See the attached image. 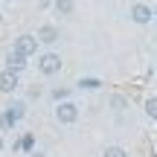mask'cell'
Returning a JSON list of instances; mask_svg holds the SVG:
<instances>
[{
  "instance_id": "cell-16",
  "label": "cell",
  "mask_w": 157,
  "mask_h": 157,
  "mask_svg": "<svg viewBox=\"0 0 157 157\" xmlns=\"http://www.w3.org/2000/svg\"><path fill=\"white\" fill-rule=\"evenodd\" d=\"M26 157H47V154H44V151H38V148H35V151H32V154H26Z\"/></svg>"
},
{
  "instance_id": "cell-15",
  "label": "cell",
  "mask_w": 157,
  "mask_h": 157,
  "mask_svg": "<svg viewBox=\"0 0 157 157\" xmlns=\"http://www.w3.org/2000/svg\"><path fill=\"white\" fill-rule=\"evenodd\" d=\"M102 157H128V151H125L122 146H108L105 151H102Z\"/></svg>"
},
{
  "instance_id": "cell-6",
  "label": "cell",
  "mask_w": 157,
  "mask_h": 157,
  "mask_svg": "<svg viewBox=\"0 0 157 157\" xmlns=\"http://www.w3.org/2000/svg\"><path fill=\"white\" fill-rule=\"evenodd\" d=\"M17 87H21V73H15V70H0V93L12 96L17 93Z\"/></svg>"
},
{
  "instance_id": "cell-13",
  "label": "cell",
  "mask_w": 157,
  "mask_h": 157,
  "mask_svg": "<svg viewBox=\"0 0 157 157\" xmlns=\"http://www.w3.org/2000/svg\"><path fill=\"white\" fill-rule=\"evenodd\" d=\"M15 125H17V119H15V117H12V113L3 108V111H0V131H12Z\"/></svg>"
},
{
  "instance_id": "cell-5",
  "label": "cell",
  "mask_w": 157,
  "mask_h": 157,
  "mask_svg": "<svg viewBox=\"0 0 157 157\" xmlns=\"http://www.w3.org/2000/svg\"><path fill=\"white\" fill-rule=\"evenodd\" d=\"M35 35H38V41H41L44 47H56L58 41H61V29H58L56 23H41Z\"/></svg>"
},
{
  "instance_id": "cell-19",
  "label": "cell",
  "mask_w": 157,
  "mask_h": 157,
  "mask_svg": "<svg viewBox=\"0 0 157 157\" xmlns=\"http://www.w3.org/2000/svg\"><path fill=\"white\" fill-rule=\"evenodd\" d=\"M154 157H157V154H154Z\"/></svg>"
},
{
  "instance_id": "cell-4",
  "label": "cell",
  "mask_w": 157,
  "mask_h": 157,
  "mask_svg": "<svg viewBox=\"0 0 157 157\" xmlns=\"http://www.w3.org/2000/svg\"><path fill=\"white\" fill-rule=\"evenodd\" d=\"M128 17H131V23H137V26H148V23L154 21V9L148 3H134L128 9Z\"/></svg>"
},
{
  "instance_id": "cell-12",
  "label": "cell",
  "mask_w": 157,
  "mask_h": 157,
  "mask_svg": "<svg viewBox=\"0 0 157 157\" xmlns=\"http://www.w3.org/2000/svg\"><path fill=\"white\" fill-rule=\"evenodd\" d=\"M143 113H146L151 122H157V96H148V99L143 102Z\"/></svg>"
},
{
  "instance_id": "cell-9",
  "label": "cell",
  "mask_w": 157,
  "mask_h": 157,
  "mask_svg": "<svg viewBox=\"0 0 157 157\" xmlns=\"http://www.w3.org/2000/svg\"><path fill=\"white\" fill-rule=\"evenodd\" d=\"M12 148H15L17 154H32L35 151V137L32 134H23L21 140H15V146H12Z\"/></svg>"
},
{
  "instance_id": "cell-3",
  "label": "cell",
  "mask_w": 157,
  "mask_h": 157,
  "mask_svg": "<svg viewBox=\"0 0 157 157\" xmlns=\"http://www.w3.org/2000/svg\"><path fill=\"white\" fill-rule=\"evenodd\" d=\"M12 50L23 52L26 58H35V56H38V50H41V41H38V35H32V32H23V35H17V38H15Z\"/></svg>"
},
{
  "instance_id": "cell-7",
  "label": "cell",
  "mask_w": 157,
  "mask_h": 157,
  "mask_svg": "<svg viewBox=\"0 0 157 157\" xmlns=\"http://www.w3.org/2000/svg\"><path fill=\"white\" fill-rule=\"evenodd\" d=\"M3 61H6V70H15V73H23V70H26V64H29V58L23 56V52H17V50H9Z\"/></svg>"
},
{
  "instance_id": "cell-18",
  "label": "cell",
  "mask_w": 157,
  "mask_h": 157,
  "mask_svg": "<svg viewBox=\"0 0 157 157\" xmlns=\"http://www.w3.org/2000/svg\"><path fill=\"white\" fill-rule=\"evenodd\" d=\"M6 3H17V0H6Z\"/></svg>"
},
{
  "instance_id": "cell-14",
  "label": "cell",
  "mask_w": 157,
  "mask_h": 157,
  "mask_svg": "<svg viewBox=\"0 0 157 157\" xmlns=\"http://www.w3.org/2000/svg\"><path fill=\"white\" fill-rule=\"evenodd\" d=\"M52 102H64V99H70L73 96V87H52Z\"/></svg>"
},
{
  "instance_id": "cell-17",
  "label": "cell",
  "mask_w": 157,
  "mask_h": 157,
  "mask_svg": "<svg viewBox=\"0 0 157 157\" xmlns=\"http://www.w3.org/2000/svg\"><path fill=\"white\" fill-rule=\"evenodd\" d=\"M3 146H6V143H3V137H0V154H3Z\"/></svg>"
},
{
  "instance_id": "cell-10",
  "label": "cell",
  "mask_w": 157,
  "mask_h": 157,
  "mask_svg": "<svg viewBox=\"0 0 157 157\" xmlns=\"http://www.w3.org/2000/svg\"><path fill=\"white\" fill-rule=\"evenodd\" d=\"M52 9H56V15L70 17V15H76V0H52Z\"/></svg>"
},
{
  "instance_id": "cell-1",
  "label": "cell",
  "mask_w": 157,
  "mask_h": 157,
  "mask_svg": "<svg viewBox=\"0 0 157 157\" xmlns=\"http://www.w3.org/2000/svg\"><path fill=\"white\" fill-rule=\"evenodd\" d=\"M52 117H56L58 125H76L78 117H82V111H78V105H76L73 99H64V102H56Z\"/></svg>"
},
{
  "instance_id": "cell-2",
  "label": "cell",
  "mask_w": 157,
  "mask_h": 157,
  "mask_svg": "<svg viewBox=\"0 0 157 157\" xmlns=\"http://www.w3.org/2000/svg\"><path fill=\"white\" fill-rule=\"evenodd\" d=\"M64 70V58L58 56V52H41L38 56V73L41 76H47V78H52V76H58Z\"/></svg>"
},
{
  "instance_id": "cell-11",
  "label": "cell",
  "mask_w": 157,
  "mask_h": 157,
  "mask_svg": "<svg viewBox=\"0 0 157 157\" xmlns=\"http://www.w3.org/2000/svg\"><path fill=\"white\" fill-rule=\"evenodd\" d=\"M6 111H9L12 117L17 119V122H21V119L26 117V102H23V99H9V105H6Z\"/></svg>"
},
{
  "instance_id": "cell-8",
  "label": "cell",
  "mask_w": 157,
  "mask_h": 157,
  "mask_svg": "<svg viewBox=\"0 0 157 157\" xmlns=\"http://www.w3.org/2000/svg\"><path fill=\"white\" fill-rule=\"evenodd\" d=\"M102 78H96V76H82L76 82V90H82V93H96V90H102Z\"/></svg>"
}]
</instances>
